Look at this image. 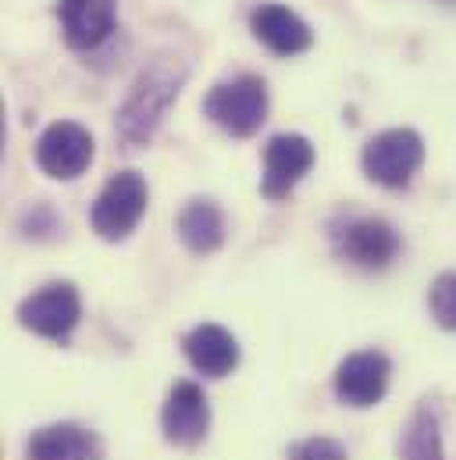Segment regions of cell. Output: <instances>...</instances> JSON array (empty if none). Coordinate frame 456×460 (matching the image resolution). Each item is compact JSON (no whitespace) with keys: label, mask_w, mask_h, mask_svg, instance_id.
Listing matches in <instances>:
<instances>
[{"label":"cell","mask_w":456,"mask_h":460,"mask_svg":"<svg viewBox=\"0 0 456 460\" xmlns=\"http://www.w3.org/2000/svg\"><path fill=\"white\" fill-rule=\"evenodd\" d=\"M336 253L356 268H385L399 253V235L381 218H349L336 232Z\"/></svg>","instance_id":"ba28073f"},{"label":"cell","mask_w":456,"mask_h":460,"mask_svg":"<svg viewBox=\"0 0 456 460\" xmlns=\"http://www.w3.org/2000/svg\"><path fill=\"white\" fill-rule=\"evenodd\" d=\"M250 29H253V36H257L267 50H275V54H282V58L303 54V50H311V43H314L311 25H307L296 11L282 7V4H260V7L250 14Z\"/></svg>","instance_id":"4fadbf2b"},{"label":"cell","mask_w":456,"mask_h":460,"mask_svg":"<svg viewBox=\"0 0 456 460\" xmlns=\"http://www.w3.org/2000/svg\"><path fill=\"white\" fill-rule=\"evenodd\" d=\"M204 115L211 118L218 128H225L228 136H253L264 118H267V86L257 75H239L232 83H218L207 101H204Z\"/></svg>","instance_id":"7a4b0ae2"},{"label":"cell","mask_w":456,"mask_h":460,"mask_svg":"<svg viewBox=\"0 0 456 460\" xmlns=\"http://www.w3.org/2000/svg\"><path fill=\"white\" fill-rule=\"evenodd\" d=\"M314 168V143L300 132H282L271 136L264 146V179L260 193L267 200H285L296 182Z\"/></svg>","instance_id":"8992f818"},{"label":"cell","mask_w":456,"mask_h":460,"mask_svg":"<svg viewBox=\"0 0 456 460\" xmlns=\"http://www.w3.org/2000/svg\"><path fill=\"white\" fill-rule=\"evenodd\" d=\"M428 304H432V314L443 329H453L456 332V275H443L435 279L432 293H428Z\"/></svg>","instance_id":"e0dca14e"},{"label":"cell","mask_w":456,"mask_h":460,"mask_svg":"<svg viewBox=\"0 0 456 460\" xmlns=\"http://www.w3.org/2000/svg\"><path fill=\"white\" fill-rule=\"evenodd\" d=\"M392 364L378 349L349 353L336 371V396L346 407H374L389 389Z\"/></svg>","instance_id":"30bf717a"},{"label":"cell","mask_w":456,"mask_h":460,"mask_svg":"<svg viewBox=\"0 0 456 460\" xmlns=\"http://www.w3.org/2000/svg\"><path fill=\"white\" fill-rule=\"evenodd\" d=\"M164 439L175 447H197L211 429V403L197 382H175L161 411Z\"/></svg>","instance_id":"9c48e42d"},{"label":"cell","mask_w":456,"mask_h":460,"mask_svg":"<svg viewBox=\"0 0 456 460\" xmlns=\"http://www.w3.org/2000/svg\"><path fill=\"white\" fill-rule=\"evenodd\" d=\"M146 200H150V190H146V179L139 172H118L108 179V186L101 190L93 211H90V222L93 232L101 239H125L128 232L139 226V218L146 215Z\"/></svg>","instance_id":"277c9868"},{"label":"cell","mask_w":456,"mask_h":460,"mask_svg":"<svg viewBox=\"0 0 456 460\" xmlns=\"http://www.w3.org/2000/svg\"><path fill=\"white\" fill-rule=\"evenodd\" d=\"M289 460H349L346 457V447L329 439V436H314V439H303L289 450Z\"/></svg>","instance_id":"ac0fdd59"},{"label":"cell","mask_w":456,"mask_h":460,"mask_svg":"<svg viewBox=\"0 0 456 460\" xmlns=\"http://www.w3.org/2000/svg\"><path fill=\"white\" fill-rule=\"evenodd\" d=\"M186 357H189V364L200 371V375H207V378H225L235 371V364H239V343H235V336L222 329V325H197L186 340Z\"/></svg>","instance_id":"5bb4252c"},{"label":"cell","mask_w":456,"mask_h":460,"mask_svg":"<svg viewBox=\"0 0 456 460\" xmlns=\"http://www.w3.org/2000/svg\"><path fill=\"white\" fill-rule=\"evenodd\" d=\"M179 239L193 253H215L225 243V218L211 200H189L179 215Z\"/></svg>","instance_id":"9a60e30c"},{"label":"cell","mask_w":456,"mask_h":460,"mask_svg":"<svg viewBox=\"0 0 456 460\" xmlns=\"http://www.w3.org/2000/svg\"><path fill=\"white\" fill-rule=\"evenodd\" d=\"M104 443L97 432L61 421V425H43L29 436L25 443V460H101Z\"/></svg>","instance_id":"7c38bea8"},{"label":"cell","mask_w":456,"mask_h":460,"mask_svg":"<svg viewBox=\"0 0 456 460\" xmlns=\"http://www.w3.org/2000/svg\"><path fill=\"white\" fill-rule=\"evenodd\" d=\"M57 18L72 50H97L118 25V0H61Z\"/></svg>","instance_id":"8fae6325"},{"label":"cell","mask_w":456,"mask_h":460,"mask_svg":"<svg viewBox=\"0 0 456 460\" xmlns=\"http://www.w3.org/2000/svg\"><path fill=\"white\" fill-rule=\"evenodd\" d=\"M421 164H425V139L414 128L378 132L364 146V172L371 182L385 190H403L417 175Z\"/></svg>","instance_id":"3957f363"},{"label":"cell","mask_w":456,"mask_h":460,"mask_svg":"<svg viewBox=\"0 0 456 460\" xmlns=\"http://www.w3.org/2000/svg\"><path fill=\"white\" fill-rule=\"evenodd\" d=\"M399 457L403 460H446L443 457V436L439 421L428 411H417L399 439Z\"/></svg>","instance_id":"2e32d148"},{"label":"cell","mask_w":456,"mask_h":460,"mask_svg":"<svg viewBox=\"0 0 456 460\" xmlns=\"http://www.w3.org/2000/svg\"><path fill=\"white\" fill-rule=\"evenodd\" d=\"M93 161V136L79 121H54L36 143V164L50 179H79Z\"/></svg>","instance_id":"52a82bcc"},{"label":"cell","mask_w":456,"mask_h":460,"mask_svg":"<svg viewBox=\"0 0 456 460\" xmlns=\"http://www.w3.org/2000/svg\"><path fill=\"white\" fill-rule=\"evenodd\" d=\"M186 75H189L186 65L179 58H171V54L153 58L139 72V79L132 83V90H128V97H125V104L118 111V132H121L125 143L139 146L157 132L161 118L168 115V108L179 101Z\"/></svg>","instance_id":"6da1fadb"},{"label":"cell","mask_w":456,"mask_h":460,"mask_svg":"<svg viewBox=\"0 0 456 460\" xmlns=\"http://www.w3.org/2000/svg\"><path fill=\"white\" fill-rule=\"evenodd\" d=\"M79 318H83V300H79L75 286H68V282H50V286L36 289L32 296H25L22 307H18L22 329H29L43 340L72 336Z\"/></svg>","instance_id":"5b68a950"}]
</instances>
